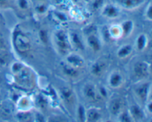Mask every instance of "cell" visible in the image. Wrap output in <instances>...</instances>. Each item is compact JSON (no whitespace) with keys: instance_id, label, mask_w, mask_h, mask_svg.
<instances>
[{"instance_id":"obj_36","label":"cell","mask_w":152,"mask_h":122,"mask_svg":"<svg viewBox=\"0 0 152 122\" xmlns=\"http://www.w3.org/2000/svg\"><path fill=\"white\" fill-rule=\"evenodd\" d=\"M145 104V112H146V113H145V114H148L149 115H151V112H152V110H151L152 102H151V98H148Z\"/></svg>"},{"instance_id":"obj_32","label":"cell","mask_w":152,"mask_h":122,"mask_svg":"<svg viewBox=\"0 0 152 122\" xmlns=\"http://www.w3.org/2000/svg\"><path fill=\"white\" fill-rule=\"evenodd\" d=\"M97 92L98 95H99V98L100 100L106 99L108 97V90L106 89V88L103 87V86H99V87H97Z\"/></svg>"},{"instance_id":"obj_28","label":"cell","mask_w":152,"mask_h":122,"mask_svg":"<svg viewBox=\"0 0 152 122\" xmlns=\"http://www.w3.org/2000/svg\"><path fill=\"white\" fill-rule=\"evenodd\" d=\"M117 117V120H118L119 121H133V119L131 117L129 111H124V110H123V111L121 112Z\"/></svg>"},{"instance_id":"obj_18","label":"cell","mask_w":152,"mask_h":122,"mask_svg":"<svg viewBox=\"0 0 152 122\" xmlns=\"http://www.w3.org/2000/svg\"><path fill=\"white\" fill-rule=\"evenodd\" d=\"M149 44V40H148V36L145 34H140L137 36L135 42V46H136L137 50L139 51H143L148 47Z\"/></svg>"},{"instance_id":"obj_9","label":"cell","mask_w":152,"mask_h":122,"mask_svg":"<svg viewBox=\"0 0 152 122\" xmlns=\"http://www.w3.org/2000/svg\"><path fill=\"white\" fill-rule=\"evenodd\" d=\"M124 109V101L120 97H115L111 98L108 104V111L113 116L117 117Z\"/></svg>"},{"instance_id":"obj_11","label":"cell","mask_w":152,"mask_h":122,"mask_svg":"<svg viewBox=\"0 0 152 122\" xmlns=\"http://www.w3.org/2000/svg\"><path fill=\"white\" fill-rule=\"evenodd\" d=\"M65 62L71 66L80 69L85 65V60L81 55L76 53H68L65 55Z\"/></svg>"},{"instance_id":"obj_1","label":"cell","mask_w":152,"mask_h":122,"mask_svg":"<svg viewBox=\"0 0 152 122\" xmlns=\"http://www.w3.org/2000/svg\"><path fill=\"white\" fill-rule=\"evenodd\" d=\"M12 42L15 50L21 55L28 54L32 49V43L30 37L19 28H16L13 31Z\"/></svg>"},{"instance_id":"obj_19","label":"cell","mask_w":152,"mask_h":122,"mask_svg":"<svg viewBox=\"0 0 152 122\" xmlns=\"http://www.w3.org/2000/svg\"><path fill=\"white\" fill-rule=\"evenodd\" d=\"M123 37H128L133 33L134 29V22L132 19H126L120 24Z\"/></svg>"},{"instance_id":"obj_14","label":"cell","mask_w":152,"mask_h":122,"mask_svg":"<svg viewBox=\"0 0 152 122\" xmlns=\"http://www.w3.org/2000/svg\"><path fill=\"white\" fill-rule=\"evenodd\" d=\"M86 43L94 52H99L102 49L101 40L94 32L88 34L87 38H86Z\"/></svg>"},{"instance_id":"obj_22","label":"cell","mask_w":152,"mask_h":122,"mask_svg":"<svg viewBox=\"0 0 152 122\" xmlns=\"http://www.w3.org/2000/svg\"><path fill=\"white\" fill-rule=\"evenodd\" d=\"M108 34L111 40H118V39L123 38L122 34V30L120 28V25L118 24H114L108 27Z\"/></svg>"},{"instance_id":"obj_38","label":"cell","mask_w":152,"mask_h":122,"mask_svg":"<svg viewBox=\"0 0 152 122\" xmlns=\"http://www.w3.org/2000/svg\"><path fill=\"white\" fill-rule=\"evenodd\" d=\"M45 1V0H36V1Z\"/></svg>"},{"instance_id":"obj_34","label":"cell","mask_w":152,"mask_h":122,"mask_svg":"<svg viewBox=\"0 0 152 122\" xmlns=\"http://www.w3.org/2000/svg\"><path fill=\"white\" fill-rule=\"evenodd\" d=\"M92 4V7H93L94 10H98L99 8H102V6L104 5V0H92L91 1Z\"/></svg>"},{"instance_id":"obj_5","label":"cell","mask_w":152,"mask_h":122,"mask_svg":"<svg viewBox=\"0 0 152 122\" xmlns=\"http://www.w3.org/2000/svg\"><path fill=\"white\" fill-rule=\"evenodd\" d=\"M151 72L150 64L145 61H138L134 65V75L138 80H145Z\"/></svg>"},{"instance_id":"obj_6","label":"cell","mask_w":152,"mask_h":122,"mask_svg":"<svg viewBox=\"0 0 152 122\" xmlns=\"http://www.w3.org/2000/svg\"><path fill=\"white\" fill-rule=\"evenodd\" d=\"M125 77L119 70H114L110 73L108 77V85L111 89H120L125 83Z\"/></svg>"},{"instance_id":"obj_26","label":"cell","mask_w":152,"mask_h":122,"mask_svg":"<svg viewBox=\"0 0 152 122\" xmlns=\"http://www.w3.org/2000/svg\"><path fill=\"white\" fill-rule=\"evenodd\" d=\"M19 110H30L31 107V102L27 97H22L17 102Z\"/></svg>"},{"instance_id":"obj_12","label":"cell","mask_w":152,"mask_h":122,"mask_svg":"<svg viewBox=\"0 0 152 122\" xmlns=\"http://www.w3.org/2000/svg\"><path fill=\"white\" fill-rule=\"evenodd\" d=\"M108 68L107 62L104 60H98L95 61L91 66V73L96 77H102Z\"/></svg>"},{"instance_id":"obj_24","label":"cell","mask_w":152,"mask_h":122,"mask_svg":"<svg viewBox=\"0 0 152 122\" xmlns=\"http://www.w3.org/2000/svg\"><path fill=\"white\" fill-rule=\"evenodd\" d=\"M36 4L34 7V13L37 16H44L48 11V6L46 1H36Z\"/></svg>"},{"instance_id":"obj_8","label":"cell","mask_w":152,"mask_h":122,"mask_svg":"<svg viewBox=\"0 0 152 122\" xmlns=\"http://www.w3.org/2000/svg\"><path fill=\"white\" fill-rule=\"evenodd\" d=\"M145 0H115V4L120 8L127 10H134L142 7Z\"/></svg>"},{"instance_id":"obj_30","label":"cell","mask_w":152,"mask_h":122,"mask_svg":"<svg viewBox=\"0 0 152 122\" xmlns=\"http://www.w3.org/2000/svg\"><path fill=\"white\" fill-rule=\"evenodd\" d=\"M39 37L40 40L42 43L44 44H48V43L49 40V37L48 34V31L45 29H41L39 31Z\"/></svg>"},{"instance_id":"obj_7","label":"cell","mask_w":152,"mask_h":122,"mask_svg":"<svg viewBox=\"0 0 152 122\" xmlns=\"http://www.w3.org/2000/svg\"><path fill=\"white\" fill-rule=\"evenodd\" d=\"M101 14L102 16L109 19H117L120 16V7L114 3L104 4L101 8Z\"/></svg>"},{"instance_id":"obj_33","label":"cell","mask_w":152,"mask_h":122,"mask_svg":"<svg viewBox=\"0 0 152 122\" xmlns=\"http://www.w3.org/2000/svg\"><path fill=\"white\" fill-rule=\"evenodd\" d=\"M151 1H150L148 2V4L146 5V8H145V12H144V16H145V18L148 21H151L152 19V15H151Z\"/></svg>"},{"instance_id":"obj_35","label":"cell","mask_w":152,"mask_h":122,"mask_svg":"<svg viewBox=\"0 0 152 122\" xmlns=\"http://www.w3.org/2000/svg\"><path fill=\"white\" fill-rule=\"evenodd\" d=\"M7 47V43H6L5 37L4 34L0 31V51H4Z\"/></svg>"},{"instance_id":"obj_25","label":"cell","mask_w":152,"mask_h":122,"mask_svg":"<svg viewBox=\"0 0 152 122\" xmlns=\"http://www.w3.org/2000/svg\"><path fill=\"white\" fill-rule=\"evenodd\" d=\"M16 118L19 121H32L34 120V115L30 110H19L16 114Z\"/></svg>"},{"instance_id":"obj_13","label":"cell","mask_w":152,"mask_h":122,"mask_svg":"<svg viewBox=\"0 0 152 122\" xmlns=\"http://www.w3.org/2000/svg\"><path fill=\"white\" fill-rule=\"evenodd\" d=\"M59 92L62 101L68 107H73L76 103V95L73 89L69 87H63Z\"/></svg>"},{"instance_id":"obj_15","label":"cell","mask_w":152,"mask_h":122,"mask_svg":"<svg viewBox=\"0 0 152 122\" xmlns=\"http://www.w3.org/2000/svg\"><path fill=\"white\" fill-rule=\"evenodd\" d=\"M128 111L133 119V121H141L145 117V112L138 104H132Z\"/></svg>"},{"instance_id":"obj_29","label":"cell","mask_w":152,"mask_h":122,"mask_svg":"<svg viewBox=\"0 0 152 122\" xmlns=\"http://www.w3.org/2000/svg\"><path fill=\"white\" fill-rule=\"evenodd\" d=\"M86 110L83 105H80L77 108V118L80 121H86Z\"/></svg>"},{"instance_id":"obj_27","label":"cell","mask_w":152,"mask_h":122,"mask_svg":"<svg viewBox=\"0 0 152 122\" xmlns=\"http://www.w3.org/2000/svg\"><path fill=\"white\" fill-rule=\"evenodd\" d=\"M53 17L58 22L64 23V22H66L68 21V16H66V14L62 13V12L58 11V10L53 12Z\"/></svg>"},{"instance_id":"obj_31","label":"cell","mask_w":152,"mask_h":122,"mask_svg":"<svg viewBox=\"0 0 152 122\" xmlns=\"http://www.w3.org/2000/svg\"><path fill=\"white\" fill-rule=\"evenodd\" d=\"M12 5V0H0V10L4 11L10 8Z\"/></svg>"},{"instance_id":"obj_4","label":"cell","mask_w":152,"mask_h":122,"mask_svg":"<svg viewBox=\"0 0 152 122\" xmlns=\"http://www.w3.org/2000/svg\"><path fill=\"white\" fill-rule=\"evenodd\" d=\"M134 92L138 101L145 104L151 95V82L145 80H140L134 88Z\"/></svg>"},{"instance_id":"obj_17","label":"cell","mask_w":152,"mask_h":122,"mask_svg":"<svg viewBox=\"0 0 152 122\" xmlns=\"http://www.w3.org/2000/svg\"><path fill=\"white\" fill-rule=\"evenodd\" d=\"M62 71L64 75L66 76L67 77L70 79H77L80 76V71L79 68H74V67L71 66L66 62H64L62 65Z\"/></svg>"},{"instance_id":"obj_10","label":"cell","mask_w":152,"mask_h":122,"mask_svg":"<svg viewBox=\"0 0 152 122\" xmlns=\"http://www.w3.org/2000/svg\"><path fill=\"white\" fill-rule=\"evenodd\" d=\"M83 95L90 101H101L97 92V87L91 83H88L83 87Z\"/></svg>"},{"instance_id":"obj_20","label":"cell","mask_w":152,"mask_h":122,"mask_svg":"<svg viewBox=\"0 0 152 122\" xmlns=\"http://www.w3.org/2000/svg\"><path fill=\"white\" fill-rule=\"evenodd\" d=\"M133 46L131 44H125L119 48L117 52V57L121 60H124L128 58L132 55L133 52Z\"/></svg>"},{"instance_id":"obj_21","label":"cell","mask_w":152,"mask_h":122,"mask_svg":"<svg viewBox=\"0 0 152 122\" xmlns=\"http://www.w3.org/2000/svg\"><path fill=\"white\" fill-rule=\"evenodd\" d=\"M68 34H69V39L71 46H74L75 48L80 49V50H83L85 49V46L79 34L74 31V32H71L70 34L68 33Z\"/></svg>"},{"instance_id":"obj_2","label":"cell","mask_w":152,"mask_h":122,"mask_svg":"<svg viewBox=\"0 0 152 122\" xmlns=\"http://www.w3.org/2000/svg\"><path fill=\"white\" fill-rule=\"evenodd\" d=\"M53 40L56 50L60 54L67 55L70 53L72 46L70 42L69 34L67 31L62 29L56 31L53 36Z\"/></svg>"},{"instance_id":"obj_3","label":"cell","mask_w":152,"mask_h":122,"mask_svg":"<svg viewBox=\"0 0 152 122\" xmlns=\"http://www.w3.org/2000/svg\"><path fill=\"white\" fill-rule=\"evenodd\" d=\"M15 83L21 87L29 89L31 88L34 83V74L32 70L24 65L22 68L17 72L13 74Z\"/></svg>"},{"instance_id":"obj_37","label":"cell","mask_w":152,"mask_h":122,"mask_svg":"<svg viewBox=\"0 0 152 122\" xmlns=\"http://www.w3.org/2000/svg\"><path fill=\"white\" fill-rule=\"evenodd\" d=\"M85 1H86V2H91V1H92V0H84Z\"/></svg>"},{"instance_id":"obj_23","label":"cell","mask_w":152,"mask_h":122,"mask_svg":"<svg viewBox=\"0 0 152 122\" xmlns=\"http://www.w3.org/2000/svg\"><path fill=\"white\" fill-rule=\"evenodd\" d=\"M16 8L21 13H27L31 10V4L30 0H15Z\"/></svg>"},{"instance_id":"obj_16","label":"cell","mask_w":152,"mask_h":122,"mask_svg":"<svg viewBox=\"0 0 152 122\" xmlns=\"http://www.w3.org/2000/svg\"><path fill=\"white\" fill-rule=\"evenodd\" d=\"M102 114L99 109L96 107H91L86 110V121L96 122L102 120Z\"/></svg>"}]
</instances>
